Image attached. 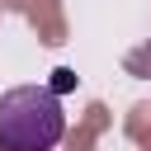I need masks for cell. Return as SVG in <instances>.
Returning a JSON list of instances; mask_svg holds the SVG:
<instances>
[{"mask_svg": "<svg viewBox=\"0 0 151 151\" xmlns=\"http://www.w3.org/2000/svg\"><path fill=\"white\" fill-rule=\"evenodd\" d=\"M47 90H52V94H66V90H76V71H71V66H61V71H52V80H47Z\"/></svg>", "mask_w": 151, "mask_h": 151, "instance_id": "7a4b0ae2", "label": "cell"}, {"mask_svg": "<svg viewBox=\"0 0 151 151\" xmlns=\"http://www.w3.org/2000/svg\"><path fill=\"white\" fill-rule=\"evenodd\" d=\"M61 132V94L47 85H14L0 94V151H52Z\"/></svg>", "mask_w": 151, "mask_h": 151, "instance_id": "6da1fadb", "label": "cell"}]
</instances>
